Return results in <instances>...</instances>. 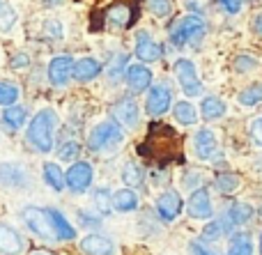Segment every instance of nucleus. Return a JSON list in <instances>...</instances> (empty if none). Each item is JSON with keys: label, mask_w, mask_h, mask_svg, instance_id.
<instances>
[{"label": "nucleus", "mask_w": 262, "mask_h": 255, "mask_svg": "<svg viewBox=\"0 0 262 255\" xmlns=\"http://www.w3.org/2000/svg\"><path fill=\"white\" fill-rule=\"evenodd\" d=\"M64 184L72 189L74 193H83L90 189L92 184V166L88 161H76L64 175Z\"/></svg>", "instance_id": "0eeeda50"}, {"label": "nucleus", "mask_w": 262, "mask_h": 255, "mask_svg": "<svg viewBox=\"0 0 262 255\" xmlns=\"http://www.w3.org/2000/svg\"><path fill=\"white\" fill-rule=\"evenodd\" d=\"M106 21L115 28H131L136 21V9L129 3H115L104 12Z\"/></svg>", "instance_id": "f8f14e48"}, {"label": "nucleus", "mask_w": 262, "mask_h": 255, "mask_svg": "<svg viewBox=\"0 0 262 255\" xmlns=\"http://www.w3.org/2000/svg\"><path fill=\"white\" fill-rule=\"evenodd\" d=\"M16 21V12L7 5H0V30H9Z\"/></svg>", "instance_id": "c9c22d12"}, {"label": "nucleus", "mask_w": 262, "mask_h": 255, "mask_svg": "<svg viewBox=\"0 0 262 255\" xmlns=\"http://www.w3.org/2000/svg\"><path fill=\"white\" fill-rule=\"evenodd\" d=\"M23 221H26V225L37 235V237L46 239V242L58 239L49 210H41V207H26V210H23Z\"/></svg>", "instance_id": "39448f33"}, {"label": "nucleus", "mask_w": 262, "mask_h": 255, "mask_svg": "<svg viewBox=\"0 0 262 255\" xmlns=\"http://www.w3.org/2000/svg\"><path fill=\"white\" fill-rule=\"evenodd\" d=\"M28 62H30V58H28L26 53H14V58L9 60V64H12L14 69H18V67H26Z\"/></svg>", "instance_id": "37998d69"}, {"label": "nucleus", "mask_w": 262, "mask_h": 255, "mask_svg": "<svg viewBox=\"0 0 262 255\" xmlns=\"http://www.w3.org/2000/svg\"><path fill=\"white\" fill-rule=\"evenodd\" d=\"M157 212L163 221H172L177 219V214L182 212V198L177 191H166L159 196L157 200Z\"/></svg>", "instance_id": "4468645a"}, {"label": "nucleus", "mask_w": 262, "mask_h": 255, "mask_svg": "<svg viewBox=\"0 0 262 255\" xmlns=\"http://www.w3.org/2000/svg\"><path fill=\"white\" fill-rule=\"evenodd\" d=\"M55 127H58V115L55 110L44 108L30 120L28 124V143L35 147L37 152H51L53 150V136H55Z\"/></svg>", "instance_id": "f03ea898"}, {"label": "nucleus", "mask_w": 262, "mask_h": 255, "mask_svg": "<svg viewBox=\"0 0 262 255\" xmlns=\"http://www.w3.org/2000/svg\"><path fill=\"white\" fill-rule=\"evenodd\" d=\"M21 97V90H18V85H14V83H7L3 81L0 83V106H12L14 101Z\"/></svg>", "instance_id": "473e14b6"}, {"label": "nucleus", "mask_w": 262, "mask_h": 255, "mask_svg": "<svg viewBox=\"0 0 262 255\" xmlns=\"http://www.w3.org/2000/svg\"><path fill=\"white\" fill-rule=\"evenodd\" d=\"M113 118L118 120V124L127 129H134L140 120V110H138V104H136L131 97H122L118 104L113 106Z\"/></svg>", "instance_id": "6e6552de"}, {"label": "nucleus", "mask_w": 262, "mask_h": 255, "mask_svg": "<svg viewBox=\"0 0 262 255\" xmlns=\"http://www.w3.org/2000/svg\"><path fill=\"white\" fill-rule=\"evenodd\" d=\"M193 150H195V156L203 161L212 159L214 152H216V136H214L212 129H200L193 138Z\"/></svg>", "instance_id": "f3484780"}, {"label": "nucleus", "mask_w": 262, "mask_h": 255, "mask_svg": "<svg viewBox=\"0 0 262 255\" xmlns=\"http://www.w3.org/2000/svg\"><path fill=\"white\" fill-rule=\"evenodd\" d=\"M207 32V23L198 16V14H189V16L180 18L175 26L170 28V41L175 46H189L198 44Z\"/></svg>", "instance_id": "7ed1b4c3"}, {"label": "nucleus", "mask_w": 262, "mask_h": 255, "mask_svg": "<svg viewBox=\"0 0 262 255\" xmlns=\"http://www.w3.org/2000/svg\"><path fill=\"white\" fill-rule=\"evenodd\" d=\"M175 76L182 85V92L186 97H200L205 92L203 83H200L198 74H195V64L186 58H180L175 62Z\"/></svg>", "instance_id": "423d86ee"}, {"label": "nucleus", "mask_w": 262, "mask_h": 255, "mask_svg": "<svg viewBox=\"0 0 262 255\" xmlns=\"http://www.w3.org/2000/svg\"><path fill=\"white\" fill-rule=\"evenodd\" d=\"M186 212L193 219H209L212 216V198H209V191L205 187H200L198 191L191 193L189 202H186Z\"/></svg>", "instance_id": "9d476101"}, {"label": "nucleus", "mask_w": 262, "mask_h": 255, "mask_svg": "<svg viewBox=\"0 0 262 255\" xmlns=\"http://www.w3.org/2000/svg\"><path fill=\"white\" fill-rule=\"evenodd\" d=\"M30 255H53V253H49V251H32Z\"/></svg>", "instance_id": "09e8293b"}, {"label": "nucleus", "mask_w": 262, "mask_h": 255, "mask_svg": "<svg viewBox=\"0 0 262 255\" xmlns=\"http://www.w3.org/2000/svg\"><path fill=\"white\" fill-rule=\"evenodd\" d=\"M228 219H230V223H235V225L249 223V221L253 219V207H251L249 202H232L230 212H228Z\"/></svg>", "instance_id": "b1692460"}, {"label": "nucleus", "mask_w": 262, "mask_h": 255, "mask_svg": "<svg viewBox=\"0 0 262 255\" xmlns=\"http://www.w3.org/2000/svg\"><path fill=\"white\" fill-rule=\"evenodd\" d=\"M242 187V177L235 173H221L216 177V189L221 193H235Z\"/></svg>", "instance_id": "c85d7f7f"}, {"label": "nucleus", "mask_w": 262, "mask_h": 255, "mask_svg": "<svg viewBox=\"0 0 262 255\" xmlns=\"http://www.w3.org/2000/svg\"><path fill=\"white\" fill-rule=\"evenodd\" d=\"M23 251V237L7 223H0V253L18 255Z\"/></svg>", "instance_id": "a211bd4d"}, {"label": "nucleus", "mask_w": 262, "mask_h": 255, "mask_svg": "<svg viewBox=\"0 0 262 255\" xmlns=\"http://www.w3.org/2000/svg\"><path fill=\"white\" fill-rule=\"evenodd\" d=\"M219 5H221L228 14H237L242 9V5H244V0H219Z\"/></svg>", "instance_id": "79ce46f5"}, {"label": "nucleus", "mask_w": 262, "mask_h": 255, "mask_svg": "<svg viewBox=\"0 0 262 255\" xmlns=\"http://www.w3.org/2000/svg\"><path fill=\"white\" fill-rule=\"evenodd\" d=\"M228 230H230V223H226V219L209 221V225L203 230V239H205V242H219V239H221Z\"/></svg>", "instance_id": "bb28decb"}, {"label": "nucleus", "mask_w": 262, "mask_h": 255, "mask_svg": "<svg viewBox=\"0 0 262 255\" xmlns=\"http://www.w3.org/2000/svg\"><path fill=\"white\" fill-rule=\"evenodd\" d=\"M122 141H124V133H122V129H120V124L101 122V124H97L90 131V136H88V147H90L92 152H108V150H115Z\"/></svg>", "instance_id": "20e7f679"}, {"label": "nucleus", "mask_w": 262, "mask_h": 255, "mask_svg": "<svg viewBox=\"0 0 262 255\" xmlns=\"http://www.w3.org/2000/svg\"><path fill=\"white\" fill-rule=\"evenodd\" d=\"M95 205L101 214H111V210H113V196L106 189H99V191H95Z\"/></svg>", "instance_id": "72a5a7b5"}, {"label": "nucleus", "mask_w": 262, "mask_h": 255, "mask_svg": "<svg viewBox=\"0 0 262 255\" xmlns=\"http://www.w3.org/2000/svg\"><path fill=\"white\" fill-rule=\"evenodd\" d=\"M251 138H253L255 145L262 147V115H260V118H255L253 122H251Z\"/></svg>", "instance_id": "ea45409f"}, {"label": "nucleus", "mask_w": 262, "mask_h": 255, "mask_svg": "<svg viewBox=\"0 0 262 255\" xmlns=\"http://www.w3.org/2000/svg\"><path fill=\"white\" fill-rule=\"evenodd\" d=\"M49 214H51V221H53V228H55L58 239H74L76 237V230L67 223V219H64L58 210H49Z\"/></svg>", "instance_id": "393cba45"}, {"label": "nucleus", "mask_w": 262, "mask_h": 255, "mask_svg": "<svg viewBox=\"0 0 262 255\" xmlns=\"http://www.w3.org/2000/svg\"><path fill=\"white\" fill-rule=\"evenodd\" d=\"M124 64H127V55H118V58L111 62V67H108V78H111V83H118L120 78L124 76Z\"/></svg>", "instance_id": "f704fd0d"}, {"label": "nucleus", "mask_w": 262, "mask_h": 255, "mask_svg": "<svg viewBox=\"0 0 262 255\" xmlns=\"http://www.w3.org/2000/svg\"><path fill=\"white\" fill-rule=\"evenodd\" d=\"M147 5L157 16H168L172 12V0H147Z\"/></svg>", "instance_id": "e433bc0d"}, {"label": "nucleus", "mask_w": 262, "mask_h": 255, "mask_svg": "<svg viewBox=\"0 0 262 255\" xmlns=\"http://www.w3.org/2000/svg\"><path fill=\"white\" fill-rule=\"evenodd\" d=\"M200 110H203L205 120H219V118H223V113L228 110V106L223 104L219 97H205L203 104H200Z\"/></svg>", "instance_id": "4be33fe9"}, {"label": "nucleus", "mask_w": 262, "mask_h": 255, "mask_svg": "<svg viewBox=\"0 0 262 255\" xmlns=\"http://www.w3.org/2000/svg\"><path fill=\"white\" fill-rule=\"evenodd\" d=\"M78 152H81V145H78L76 141H72V143H64L62 147H60V159L62 161H72V159H76L78 156Z\"/></svg>", "instance_id": "4c0bfd02"}, {"label": "nucleus", "mask_w": 262, "mask_h": 255, "mask_svg": "<svg viewBox=\"0 0 262 255\" xmlns=\"http://www.w3.org/2000/svg\"><path fill=\"white\" fill-rule=\"evenodd\" d=\"M78 216L83 219V225H99V219H95V216H88L85 212H78Z\"/></svg>", "instance_id": "a18cd8bd"}, {"label": "nucleus", "mask_w": 262, "mask_h": 255, "mask_svg": "<svg viewBox=\"0 0 262 255\" xmlns=\"http://www.w3.org/2000/svg\"><path fill=\"white\" fill-rule=\"evenodd\" d=\"M140 154L159 166L182 161V138L168 124H152L147 138L140 145Z\"/></svg>", "instance_id": "f257e3e1"}, {"label": "nucleus", "mask_w": 262, "mask_h": 255, "mask_svg": "<svg viewBox=\"0 0 262 255\" xmlns=\"http://www.w3.org/2000/svg\"><path fill=\"white\" fill-rule=\"evenodd\" d=\"M228 255H253V244H251L249 235H235L228 248Z\"/></svg>", "instance_id": "c756f323"}, {"label": "nucleus", "mask_w": 262, "mask_h": 255, "mask_svg": "<svg viewBox=\"0 0 262 255\" xmlns=\"http://www.w3.org/2000/svg\"><path fill=\"white\" fill-rule=\"evenodd\" d=\"M101 74V64L97 62L95 58H81L78 62H74V69H72V76L81 83H88L92 78H97Z\"/></svg>", "instance_id": "6ab92c4d"}, {"label": "nucleus", "mask_w": 262, "mask_h": 255, "mask_svg": "<svg viewBox=\"0 0 262 255\" xmlns=\"http://www.w3.org/2000/svg\"><path fill=\"white\" fill-rule=\"evenodd\" d=\"M253 28H255V32H258V35H262V12L258 14V16H255V21H253Z\"/></svg>", "instance_id": "49530a36"}, {"label": "nucleus", "mask_w": 262, "mask_h": 255, "mask_svg": "<svg viewBox=\"0 0 262 255\" xmlns=\"http://www.w3.org/2000/svg\"><path fill=\"white\" fill-rule=\"evenodd\" d=\"M138 207V196L131 189H120L113 193V210L118 212H134Z\"/></svg>", "instance_id": "412c9836"}, {"label": "nucleus", "mask_w": 262, "mask_h": 255, "mask_svg": "<svg viewBox=\"0 0 262 255\" xmlns=\"http://www.w3.org/2000/svg\"><path fill=\"white\" fill-rule=\"evenodd\" d=\"M262 101V83H255V85H249L246 90L239 92V104L242 106H255Z\"/></svg>", "instance_id": "7c9ffc66"}, {"label": "nucleus", "mask_w": 262, "mask_h": 255, "mask_svg": "<svg viewBox=\"0 0 262 255\" xmlns=\"http://www.w3.org/2000/svg\"><path fill=\"white\" fill-rule=\"evenodd\" d=\"M122 179H124V184H129V187H140L143 179H145V173H143L140 166L127 164L124 166V170H122Z\"/></svg>", "instance_id": "2f4dec72"}, {"label": "nucleus", "mask_w": 262, "mask_h": 255, "mask_svg": "<svg viewBox=\"0 0 262 255\" xmlns=\"http://www.w3.org/2000/svg\"><path fill=\"white\" fill-rule=\"evenodd\" d=\"M44 179L51 189H55V191H62V189L67 187V184H64L62 170H60V166H55V164H44Z\"/></svg>", "instance_id": "a878e982"}, {"label": "nucleus", "mask_w": 262, "mask_h": 255, "mask_svg": "<svg viewBox=\"0 0 262 255\" xmlns=\"http://www.w3.org/2000/svg\"><path fill=\"white\" fill-rule=\"evenodd\" d=\"M255 64L258 62H255L253 58H249V55H239L237 62H235V67H237V72H249V69H253Z\"/></svg>", "instance_id": "a19ab883"}, {"label": "nucleus", "mask_w": 262, "mask_h": 255, "mask_svg": "<svg viewBox=\"0 0 262 255\" xmlns=\"http://www.w3.org/2000/svg\"><path fill=\"white\" fill-rule=\"evenodd\" d=\"M3 122L7 124L9 129H21L23 122H26V108H21V106H9L7 110H3Z\"/></svg>", "instance_id": "cd10ccee"}, {"label": "nucleus", "mask_w": 262, "mask_h": 255, "mask_svg": "<svg viewBox=\"0 0 262 255\" xmlns=\"http://www.w3.org/2000/svg\"><path fill=\"white\" fill-rule=\"evenodd\" d=\"M0 184L3 187H26V173L14 164L0 166Z\"/></svg>", "instance_id": "aec40b11"}, {"label": "nucleus", "mask_w": 262, "mask_h": 255, "mask_svg": "<svg viewBox=\"0 0 262 255\" xmlns=\"http://www.w3.org/2000/svg\"><path fill=\"white\" fill-rule=\"evenodd\" d=\"M189 248H191V253H193V255H214V253H209L207 248H205L203 244H198V242H193Z\"/></svg>", "instance_id": "c03bdc74"}, {"label": "nucleus", "mask_w": 262, "mask_h": 255, "mask_svg": "<svg viewBox=\"0 0 262 255\" xmlns=\"http://www.w3.org/2000/svg\"><path fill=\"white\" fill-rule=\"evenodd\" d=\"M170 101H172V95L168 90V85H154L147 95V101H145V110L149 115H163L168 108H170Z\"/></svg>", "instance_id": "1a4fd4ad"}, {"label": "nucleus", "mask_w": 262, "mask_h": 255, "mask_svg": "<svg viewBox=\"0 0 262 255\" xmlns=\"http://www.w3.org/2000/svg\"><path fill=\"white\" fill-rule=\"evenodd\" d=\"M46 7H58V5H62V0H44Z\"/></svg>", "instance_id": "de8ad7c7"}, {"label": "nucleus", "mask_w": 262, "mask_h": 255, "mask_svg": "<svg viewBox=\"0 0 262 255\" xmlns=\"http://www.w3.org/2000/svg\"><path fill=\"white\" fill-rule=\"evenodd\" d=\"M72 69H74L72 55H58V58H53L49 64V81L53 83L55 87L67 85V81L72 78Z\"/></svg>", "instance_id": "9b49d317"}, {"label": "nucleus", "mask_w": 262, "mask_h": 255, "mask_svg": "<svg viewBox=\"0 0 262 255\" xmlns=\"http://www.w3.org/2000/svg\"><path fill=\"white\" fill-rule=\"evenodd\" d=\"M81 251L85 255H115V246L104 235H88L81 239Z\"/></svg>", "instance_id": "2eb2a0df"}, {"label": "nucleus", "mask_w": 262, "mask_h": 255, "mask_svg": "<svg viewBox=\"0 0 262 255\" xmlns=\"http://www.w3.org/2000/svg\"><path fill=\"white\" fill-rule=\"evenodd\" d=\"M161 46L154 39H149V35L145 30H140L136 35V58L143 60V62H157L161 58Z\"/></svg>", "instance_id": "ddd939ff"}, {"label": "nucleus", "mask_w": 262, "mask_h": 255, "mask_svg": "<svg viewBox=\"0 0 262 255\" xmlns=\"http://www.w3.org/2000/svg\"><path fill=\"white\" fill-rule=\"evenodd\" d=\"M260 253H262V233H260Z\"/></svg>", "instance_id": "8fccbe9b"}, {"label": "nucleus", "mask_w": 262, "mask_h": 255, "mask_svg": "<svg viewBox=\"0 0 262 255\" xmlns=\"http://www.w3.org/2000/svg\"><path fill=\"white\" fill-rule=\"evenodd\" d=\"M124 76H127L129 87L136 92V95H138V92H145L149 85H152V72H149L145 64H131V67H127Z\"/></svg>", "instance_id": "dca6fc26"}, {"label": "nucleus", "mask_w": 262, "mask_h": 255, "mask_svg": "<svg viewBox=\"0 0 262 255\" xmlns=\"http://www.w3.org/2000/svg\"><path fill=\"white\" fill-rule=\"evenodd\" d=\"M44 37H49V39H62V26H60L58 21H46Z\"/></svg>", "instance_id": "58836bf2"}, {"label": "nucleus", "mask_w": 262, "mask_h": 255, "mask_svg": "<svg viewBox=\"0 0 262 255\" xmlns=\"http://www.w3.org/2000/svg\"><path fill=\"white\" fill-rule=\"evenodd\" d=\"M175 120L180 124H186V127H191V124L198 122V108H195L191 101H180V104H175Z\"/></svg>", "instance_id": "5701e85b"}]
</instances>
